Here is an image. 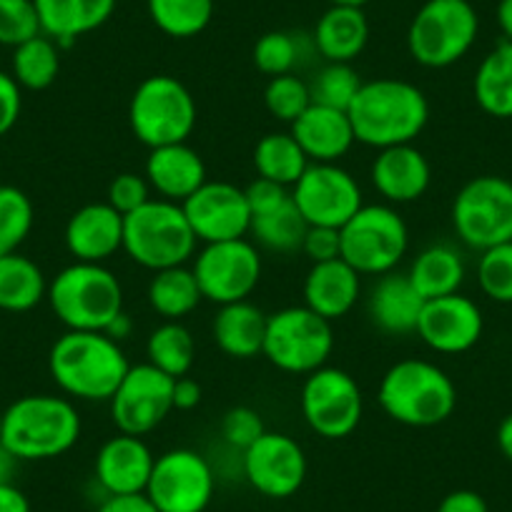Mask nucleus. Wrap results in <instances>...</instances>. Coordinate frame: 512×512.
Returning <instances> with one entry per match:
<instances>
[{"mask_svg": "<svg viewBox=\"0 0 512 512\" xmlns=\"http://www.w3.org/2000/svg\"><path fill=\"white\" fill-rule=\"evenodd\" d=\"M347 113L354 139L382 151L412 144L430 121V103L415 83L377 78L362 83Z\"/></svg>", "mask_w": 512, "mask_h": 512, "instance_id": "1", "label": "nucleus"}, {"mask_svg": "<svg viewBox=\"0 0 512 512\" xmlns=\"http://www.w3.org/2000/svg\"><path fill=\"white\" fill-rule=\"evenodd\" d=\"M126 352L103 332H73L53 342L48 369L53 382L68 397L86 402H111L128 372Z\"/></svg>", "mask_w": 512, "mask_h": 512, "instance_id": "2", "label": "nucleus"}, {"mask_svg": "<svg viewBox=\"0 0 512 512\" xmlns=\"http://www.w3.org/2000/svg\"><path fill=\"white\" fill-rule=\"evenodd\" d=\"M379 407L405 427H437L452 417L457 390L450 374L427 359H402L384 372Z\"/></svg>", "mask_w": 512, "mask_h": 512, "instance_id": "3", "label": "nucleus"}, {"mask_svg": "<svg viewBox=\"0 0 512 512\" xmlns=\"http://www.w3.org/2000/svg\"><path fill=\"white\" fill-rule=\"evenodd\" d=\"M81 437V415L66 397L28 395L3 410V447L16 460H53Z\"/></svg>", "mask_w": 512, "mask_h": 512, "instance_id": "4", "label": "nucleus"}, {"mask_svg": "<svg viewBox=\"0 0 512 512\" xmlns=\"http://www.w3.org/2000/svg\"><path fill=\"white\" fill-rule=\"evenodd\" d=\"M46 299L73 332H103L123 312V287L106 264L73 262L53 277Z\"/></svg>", "mask_w": 512, "mask_h": 512, "instance_id": "5", "label": "nucleus"}, {"mask_svg": "<svg viewBox=\"0 0 512 512\" xmlns=\"http://www.w3.org/2000/svg\"><path fill=\"white\" fill-rule=\"evenodd\" d=\"M196 244L199 239L184 209L174 201L151 199L123 216V251L151 272L189 264L196 256Z\"/></svg>", "mask_w": 512, "mask_h": 512, "instance_id": "6", "label": "nucleus"}, {"mask_svg": "<svg viewBox=\"0 0 512 512\" xmlns=\"http://www.w3.org/2000/svg\"><path fill=\"white\" fill-rule=\"evenodd\" d=\"M128 123L149 149L186 144L196 128V101L174 76H149L136 86L128 103Z\"/></svg>", "mask_w": 512, "mask_h": 512, "instance_id": "7", "label": "nucleus"}, {"mask_svg": "<svg viewBox=\"0 0 512 512\" xmlns=\"http://www.w3.org/2000/svg\"><path fill=\"white\" fill-rule=\"evenodd\" d=\"M339 236L342 259L362 277L395 272L410 249V229L392 204H364Z\"/></svg>", "mask_w": 512, "mask_h": 512, "instance_id": "8", "label": "nucleus"}, {"mask_svg": "<svg viewBox=\"0 0 512 512\" xmlns=\"http://www.w3.org/2000/svg\"><path fill=\"white\" fill-rule=\"evenodd\" d=\"M480 18L470 0H427L407 28L410 56L425 68H447L475 46Z\"/></svg>", "mask_w": 512, "mask_h": 512, "instance_id": "9", "label": "nucleus"}, {"mask_svg": "<svg viewBox=\"0 0 512 512\" xmlns=\"http://www.w3.org/2000/svg\"><path fill=\"white\" fill-rule=\"evenodd\" d=\"M334 349L332 322L309 307H287L269 314L264 357L289 374H312L329 362Z\"/></svg>", "mask_w": 512, "mask_h": 512, "instance_id": "10", "label": "nucleus"}, {"mask_svg": "<svg viewBox=\"0 0 512 512\" xmlns=\"http://www.w3.org/2000/svg\"><path fill=\"white\" fill-rule=\"evenodd\" d=\"M452 226L475 251L512 241V181L492 174L467 181L452 201Z\"/></svg>", "mask_w": 512, "mask_h": 512, "instance_id": "11", "label": "nucleus"}, {"mask_svg": "<svg viewBox=\"0 0 512 512\" xmlns=\"http://www.w3.org/2000/svg\"><path fill=\"white\" fill-rule=\"evenodd\" d=\"M196 284L201 297L211 304L246 302L259 287L262 279V256L256 246L246 239L216 241L204 244V249L194 256Z\"/></svg>", "mask_w": 512, "mask_h": 512, "instance_id": "12", "label": "nucleus"}, {"mask_svg": "<svg viewBox=\"0 0 512 512\" xmlns=\"http://www.w3.org/2000/svg\"><path fill=\"white\" fill-rule=\"evenodd\" d=\"M364 397L349 372L324 364L307 374L302 387V415L309 430L324 440L349 437L362 422Z\"/></svg>", "mask_w": 512, "mask_h": 512, "instance_id": "13", "label": "nucleus"}, {"mask_svg": "<svg viewBox=\"0 0 512 512\" xmlns=\"http://www.w3.org/2000/svg\"><path fill=\"white\" fill-rule=\"evenodd\" d=\"M216 477L196 450H169L156 457L144 495L159 512H204L214 500Z\"/></svg>", "mask_w": 512, "mask_h": 512, "instance_id": "14", "label": "nucleus"}, {"mask_svg": "<svg viewBox=\"0 0 512 512\" xmlns=\"http://www.w3.org/2000/svg\"><path fill=\"white\" fill-rule=\"evenodd\" d=\"M174 412V377L144 362L128 367L111 397L113 425L123 435L144 437Z\"/></svg>", "mask_w": 512, "mask_h": 512, "instance_id": "15", "label": "nucleus"}, {"mask_svg": "<svg viewBox=\"0 0 512 512\" xmlns=\"http://www.w3.org/2000/svg\"><path fill=\"white\" fill-rule=\"evenodd\" d=\"M292 199L309 226L342 229L364 206L357 179L339 164H309L292 186Z\"/></svg>", "mask_w": 512, "mask_h": 512, "instance_id": "16", "label": "nucleus"}, {"mask_svg": "<svg viewBox=\"0 0 512 512\" xmlns=\"http://www.w3.org/2000/svg\"><path fill=\"white\" fill-rule=\"evenodd\" d=\"M244 477L259 495L284 500L297 495L307 480V455L294 437L264 432L244 450Z\"/></svg>", "mask_w": 512, "mask_h": 512, "instance_id": "17", "label": "nucleus"}, {"mask_svg": "<svg viewBox=\"0 0 512 512\" xmlns=\"http://www.w3.org/2000/svg\"><path fill=\"white\" fill-rule=\"evenodd\" d=\"M244 191L251 209L249 234L254 236L256 244H262L269 251H277V254L302 251V241L309 224L299 214L292 191L287 186L274 184V181L259 179V176Z\"/></svg>", "mask_w": 512, "mask_h": 512, "instance_id": "18", "label": "nucleus"}, {"mask_svg": "<svg viewBox=\"0 0 512 512\" xmlns=\"http://www.w3.org/2000/svg\"><path fill=\"white\" fill-rule=\"evenodd\" d=\"M181 209L201 244L244 239L251 229L246 191L229 181H206L181 204Z\"/></svg>", "mask_w": 512, "mask_h": 512, "instance_id": "19", "label": "nucleus"}, {"mask_svg": "<svg viewBox=\"0 0 512 512\" xmlns=\"http://www.w3.org/2000/svg\"><path fill=\"white\" fill-rule=\"evenodd\" d=\"M485 329L482 309L465 294L427 299L417 322V337L440 354H462L475 347Z\"/></svg>", "mask_w": 512, "mask_h": 512, "instance_id": "20", "label": "nucleus"}, {"mask_svg": "<svg viewBox=\"0 0 512 512\" xmlns=\"http://www.w3.org/2000/svg\"><path fill=\"white\" fill-rule=\"evenodd\" d=\"M154 452L141 437L123 435L106 440L96 455V482L108 495H141L154 472Z\"/></svg>", "mask_w": 512, "mask_h": 512, "instance_id": "21", "label": "nucleus"}, {"mask_svg": "<svg viewBox=\"0 0 512 512\" xmlns=\"http://www.w3.org/2000/svg\"><path fill=\"white\" fill-rule=\"evenodd\" d=\"M63 239L76 262L106 264L123 249V216L108 201L86 204L73 211Z\"/></svg>", "mask_w": 512, "mask_h": 512, "instance_id": "22", "label": "nucleus"}, {"mask_svg": "<svg viewBox=\"0 0 512 512\" xmlns=\"http://www.w3.org/2000/svg\"><path fill=\"white\" fill-rule=\"evenodd\" d=\"M372 184L387 204H412L422 199L432 184L427 156L412 144L382 149L372 161Z\"/></svg>", "mask_w": 512, "mask_h": 512, "instance_id": "23", "label": "nucleus"}, {"mask_svg": "<svg viewBox=\"0 0 512 512\" xmlns=\"http://www.w3.org/2000/svg\"><path fill=\"white\" fill-rule=\"evenodd\" d=\"M289 134L297 139V144L302 146L312 164H337L357 144L349 113L339 111V108L319 106V103H312L292 123Z\"/></svg>", "mask_w": 512, "mask_h": 512, "instance_id": "24", "label": "nucleus"}, {"mask_svg": "<svg viewBox=\"0 0 512 512\" xmlns=\"http://www.w3.org/2000/svg\"><path fill=\"white\" fill-rule=\"evenodd\" d=\"M144 176L151 191L159 194L156 199L174 201V204H184L191 194H196L209 181L204 159L189 144L151 149Z\"/></svg>", "mask_w": 512, "mask_h": 512, "instance_id": "25", "label": "nucleus"}, {"mask_svg": "<svg viewBox=\"0 0 512 512\" xmlns=\"http://www.w3.org/2000/svg\"><path fill=\"white\" fill-rule=\"evenodd\" d=\"M427 299L422 297L410 282L407 274L390 272L382 274L367 297V314L374 327L392 337H407L417 332L422 307Z\"/></svg>", "mask_w": 512, "mask_h": 512, "instance_id": "26", "label": "nucleus"}, {"mask_svg": "<svg viewBox=\"0 0 512 512\" xmlns=\"http://www.w3.org/2000/svg\"><path fill=\"white\" fill-rule=\"evenodd\" d=\"M362 297V274L349 267L342 256L332 262L312 264L304 279V307L327 322L347 317Z\"/></svg>", "mask_w": 512, "mask_h": 512, "instance_id": "27", "label": "nucleus"}, {"mask_svg": "<svg viewBox=\"0 0 512 512\" xmlns=\"http://www.w3.org/2000/svg\"><path fill=\"white\" fill-rule=\"evenodd\" d=\"M314 51L327 63H352L369 43L364 8L329 6L314 26Z\"/></svg>", "mask_w": 512, "mask_h": 512, "instance_id": "28", "label": "nucleus"}, {"mask_svg": "<svg viewBox=\"0 0 512 512\" xmlns=\"http://www.w3.org/2000/svg\"><path fill=\"white\" fill-rule=\"evenodd\" d=\"M41 31L58 46H71L98 31L116 11V0H33Z\"/></svg>", "mask_w": 512, "mask_h": 512, "instance_id": "29", "label": "nucleus"}, {"mask_svg": "<svg viewBox=\"0 0 512 512\" xmlns=\"http://www.w3.org/2000/svg\"><path fill=\"white\" fill-rule=\"evenodd\" d=\"M269 314L246 299L219 307L214 317V342L226 357L251 359L264 352V337H267Z\"/></svg>", "mask_w": 512, "mask_h": 512, "instance_id": "30", "label": "nucleus"}, {"mask_svg": "<svg viewBox=\"0 0 512 512\" xmlns=\"http://www.w3.org/2000/svg\"><path fill=\"white\" fill-rule=\"evenodd\" d=\"M407 277L425 299L450 297V294L460 292V287L465 284V256L450 244H432L415 256Z\"/></svg>", "mask_w": 512, "mask_h": 512, "instance_id": "31", "label": "nucleus"}, {"mask_svg": "<svg viewBox=\"0 0 512 512\" xmlns=\"http://www.w3.org/2000/svg\"><path fill=\"white\" fill-rule=\"evenodd\" d=\"M472 93L487 116L512 118V41L502 38L482 58L472 81Z\"/></svg>", "mask_w": 512, "mask_h": 512, "instance_id": "32", "label": "nucleus"}, {"mask_svg": "<svg viewBox=\"0 0 512 512\" xmlns=\"http://www.w3.org/2000/svg\"><path fill=\"white\" fill-rule=\"evenodd\" d=\"M48 297L43 269L23 254L0 256V309L31 312Z\"/></svg>", "mask_w": 512, "mask_h": 512, "instance_id": "33", "label": "nucleus"}, {"mask_svg": "<svg viewBox=\"0 0 512 512\" xmlns=\"http://www.w3.org/2000/svg\"><path fill=\"white\" fill-rule=\"evenodd\" d=\"M146 297H149L151 309L159 317H164L166 322H181V319L189 317L204 302L194 272L186 264L184 267H171L154 272V279L149 282Z\"/></svg>", "mask_w": 512, "mask_h": 512, "instance_id": "34", "label": "nucleus"}, {"mask_svg": "<svg viewBox=\"0 0 512 512\" xmlns=\"http://www.w3.org/2000/svg\"><path fill=\"white\" fill-rule=\"evenodd\" d=\"M312 161L302 151L292 134H267L254 146V169L259 179L274 181L279 186L292 189Z\"/></svg>", "mask_w": 512, "mask_h": 512, "instance_id": "35", "label": "nucleus"}, {"mask_svg": "<svg viewBox=\"0 0 512 512\" xmlns=\"http://www.w3.org/2000/svg\"><path fill=\"white\" fill-rule=\"evenodd\" d=\"M58 48L61 46L46 33L13 48L11 76L16 78L18 86L28 88V91H43V88L53 86L58 71H61V51Z\"/></svg>", "mask_w": 512, "mask_h": 512, "instance_id": "36", "label": "nucleus"}, {"mask_svg": "<svg viewBox=\"0 0 512 512\" xmlns=\"http://www.w3.org/2000/svg\"><path fill=\"white\" fill-rule=\"evenodd\" d=\"M146 357H149V364L169 377H186L196 362L194 337L181 322H164L149 334Z\"/></svg>", "mask_w": 512, "mask_h": 512, "instance_id": "37", "label": "nucleus"}, {"mask_svg": "<svg viewBox=\"0 0 512 512\" xmlns=\"http://www.w3.org/2000/svg\"><path fill=\"white\" fill-rule=\"evenodd\" d=\"M149 16L171 38H194L214 18V0H146Z\"/></svg>", "mask_w": 512, "mask_h": 512, "instance_id": "38", "label": "nucleus"}, {"mask_svg": "<svg viewBox=\"0 0 512 512\" xmlns=\"http://www.w3.org/2000/svg\"><path fill=\"white\" fill-rule=\"evenodd\" d=\"M33 204L18 186H0V256L16 254L33 229Z\"/></svg>", "mask_w": 512, "mask_h": 512, "instance_id": "39", "label": "nucleus"}, {"mask_svg": "<svg viewBox=\"0 0 512 512\" xmlns=\"http://www.w3.org/2000/svg\"><path fill=\"white\" fill-rule=\"evenodd\" d=\"M251 56H254V66L259 68L264 76H287V73H294V68L302 63V36L287 31L264 33V36L256 41Z\"/></svg>", "mask_w": 512, "mask_h": 512, "instance_id": "40", "label": "nucleus"}, {"mask_svg": "<svg viewBox=\"0 0 512 512\" xmlns=\"http://www.w3.org/2000/svg\"><path fill=\"white\" fill-rule=\"evenodd\" d=\"M362 83L364 81L359 78V73L354 71L352 63H327V66L314 76V81L309 83L312 103L347 111V108L352 106L357 91L362 88Z\"/></svg>", "mask_w": 512, "mask_h": 512, "instance_id": "41", "label": "nucleus"}, {"mask_svg": "<svg viewBox=\"0 0 512 512\" xmlns=\"http://www.w3.org/2000/svg\"><path fill=\"white\" fill-rule=\"evenodd\" d=\"M477 284L497 304H512V241L480 251Z\"/></svg>", "mask_w": 512, "mask_h": 512, "instance_id": "42", "label": "nucleus"}, {"mask_svg": "<svg viewBox=\"0 0 512 512\" xmlns=\"http://www.w3.org/2000/svg\"><path fill=\"white\" fill-rule=\"evenodd\" d=\"M264 106L277 121L294 123L309 106H312V91L309 83L294 73L269 78L264 88Z\"/></svg>", "mask_w": 512, "mask_h": 512, "instance_id": "43", "label": "nucleus"}, {"mask_svg": "<svg viewBox=\"0 0 512 512\" xmlns=\"http://www.w3.org/2000/svg\"><path fill=\"white\" fill-rule=\"evenodd\" d=\"M41 33L33 0H0V46L18 48Z\"/></svg>", "mask_w": 512, "mask_h": 512, "instance_id": "44", "label": "nucleus"}, {"mask_svg": "<svg viewBox=\"0 0 512 512\" xmlns=\"http://www.w3.org/2000/svg\"><path fill=\"white\" fill-rule=\"evenodd\" d=\"M267 432L262 415L251 407H231L221 420V437L234 450H249Z\"/></svg>", "mask_w": 512, "mask_h": 512, "instance_id": "45", "label": "nucleus"}, {"mask_svg": "<svg viewBox=\"0 0 512 512\" xmlns=\"http://www.w3.org/2000/svg\"><path fill=\"white\" fill-rule=\"evenodd\" d=\"M108 204L118 211L121 216L131 214V211L141 209L151 201V186L146 176L139 174H118L116 179L108 184Z\"/></svg>", "mask_w": 512, "mask_h": 512, "instance_id": "46", "label": "nucleus"}, {"mask_svg": "<svg viewBox=\"0 0 512 512\" xmlns=\"http://www.w3.org/2000/svg\"><path fill=\"white\" fill-rule=\"evenodd\" d=\"M302 251L307 254V259L312 264L339 259L342 256V236H339V229H332V226H309L302 241Z\"/></svg>", "mask_w": 512, "mask_h": 512, "instance_id": "47", "label": "nucleus"}, {"mask_svg": "<svg viewBox=\"0 0 512 512\" xmlns=\"http://www.w3.org/2000/svg\"><path fill=\"white\" fill-rule=\"evenodd\" d=\"M23 88L18 86L11 73L0 71V139L11 131L21 118Z\"/></svg>", "mask_w": 512, "mask_h": 512, "instance_id": "48", "label": "nucleus"}, {"mask_svg": "<svg viewBox=\"0 0 512 512\" xmlns=\"http://www.w3.org/2000/svg\"><path fill=\"white\" fill-rule=\"evenodd\" d=\"M437 512H490L485 497L475 490H455L437 505Z\"/></svg>", "mask_w": 512, "mask_h": 512, "instance_id": "49", "label": "nucleus"}, {"mask_svg": "<svg viewBox=\"0 0 512 512\" xmlns=\"http://www.w3.org/2000/svg\"><path fill=\"white\" fill-rule=\"evenodd\" d=\"M96 512H159L154 502L141 495H108Z\"/></svg>", "mask_w": 512, "mask_h": 512, "instance_id": "50", "label": "nucleus"}, {"mask_svg": "<svg viewBox=\"0 0 512 512\" xmlns=\"http://www.w3.org/2000/svg\"><path fill=\"white\" fill-rule=\"evenodd\" d=\"M201 402V384L196 379H191L189 374L186 377L174 379V410L189 412L194 407H199Z\"/></svg>", "mask_w": 512, "mask_h": 512, "instance_id": "51", "label": "nucleus"}, {"mask_svg": "<svg viewBox=\"0 0 512 512\" xmlns=\"http://www.w3.org/2000/svg\"><path fill=\"white\" fill-rule=\"evenodd\" d=\"M0 512H31L26 492L18 490L13 482L0 485Z\"/></svg>", "mask_w": 512, "mask_h": 512, "instance_id": "52", "label": "nucleus"}, {"mask_svg": "<svg viewBox=\"0 0 512 512\" xmlns=\"http://www.w3.org/2000/svg\"><path fill=\"white\" fill-rule=\"evenodd\" d=\"M103 334H108V337H111V339H116L118 344L126 342V339L131 337V334H134V319L128 317L126 309H123V312L118 314V317L111 319V324H108V327L103 329Z\"/></svg>", "mask_w": 512, "mask_h": 512, "instance_id": "53", "label": "nucleus"}, {"mask_svg": "<svg viewBox=\"0 0 512 512\" xmlns=\"http://www.w3.org/2000/svg\"><path fill=\"white\" fill-rule=\"evenodd\" d=\"M497 447H500L502 457L512 462V412L497 427Z\"/></svg>", "mask_w": 512, "mask_h": 512, "instance_id": "54", "label": "nucleus"}, {"mask_svg": "<svg viewBox=\"0 0 512 512\" xmlns=\"http://www.w3.org/2000/svg\"><path fill=\"white\" fill-rule=\"evenodd\" d=\"M495 16L505 41H512V0H500V3H497Z\"/></svg>", "mask_w": 512, "mask_h": 512, "instance_id": "55", "label": "nucleus"}, {"mask_svg": "<svg viewBox=\"0 0 512 512\" xmlns=\"http://www.w3.org/2000/svg\"><path fill=\"white\" fill-rule=\"evenodd\" d=\"M16 457L6 450V447H0V485H6V482H13V475H16Z\"/></svg>", "mask_w": 512, "mask_h": 512, "instance_id": "56", "label": "nucleus"}, {"mask_svg": "<svg viewBox=\"0 0 512 512\" xmlns=\"http://www.w3.org/2000/svg\"><path fill=\"white\" fill-rule=\"evenodd\" d=\"M332 6H354V8H364L369 0H329Z\"/></svg>", "mask_w": 512, "mask_h": 512, "instance_id": "57", "label": "nucleus"}, {"mask_svg": "<svg viewBox=\"0 0 512 512\" xmlns=\"http://www.w3.org/2000/svg\"><path fill=\"white\" fill-rule=\"evenodd\" d=\"M0 447H3V410H0Z\"/></svg>", "mask_w": 512, "mask_h": 512, "instance_id": "58", "label": "nucleus"}]
</instances>
